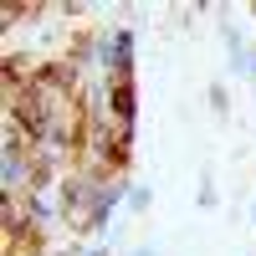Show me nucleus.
<instances>
[{"label": "nucleus", "mask_w": 256, "mask_h": 256, "mask_svg": "<svg viewBox=\"0 0 256 256\" xmlns=\"http://www.w3.org/2000/svg\"><path fill=\"white\" fill-rule=\"evenodd\" d=\"M138 256H148V251H138Z\"/></svg>", "instance_id": "obj_1"}]
</instances>
